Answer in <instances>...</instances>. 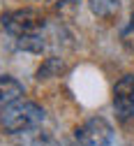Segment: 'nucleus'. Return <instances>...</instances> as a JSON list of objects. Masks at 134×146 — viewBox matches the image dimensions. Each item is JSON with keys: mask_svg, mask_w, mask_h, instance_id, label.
<instances>
[{"mask_svg": "<svg viewBox=\"0 0 134 146\" xmlns=\"http://www.w3.org/2000/svg\"><path fill=\"white\" fill-rule=\"evenodd\" d=\"M23 98V86L21 81H16L14 77L9 74H3L0 77V109H7L9 104L18 102Z\"/></svg>", "mask_w": 134, "mask_h": 146, "instance_id": "39448f33", "label": "nucleus"}, {"mask_svg": "<svg viewBox=\"0 0 134 146\" xmlns=\"http://www.w3.org/2000/svg\"><path fill=\"white\" fill-rule=\"evenodd\" d=\"M42 123H44V109L30 100H18L7 109H3V114H0V127L7 135H23L37 130Z\"/></svg>", "mask_w": 134, "mask_h": 146, "instance_id": "f03ea898", "label": "nucleus"}, {"mask_svg": "<svg viewBox=\"0 0 134 146\" xmlns=\"http://www.w3.org/2000/svg\"><path fill=\"white\" fill-rule=\"evenodd\" d=\"M113 109H116L118 121H129L134 118V77L125 74L120 81L113 86Z\"/></svg>", "mask_w": 134, "mask_h": 146, "instance_id": "20e7f679", "label": "nucleus"}, {"mask_svg": "<svg viewBox=\"0 0 134 146\" xmlns=\"http://www.w3.org/2000/svg\"><path fill=\"white\" fill-rule=\"evenodd\" d=\"M21 146H60V144L49 132H23Z\"/></svg>", "mask_w": 134, "mask_h": 146, "instance_id": "0eeeda50", "label": "nucleus"}, {"mask_svg": "<svg viewBox=\"0 0 134 146\" xmlns=\"http://www.w3.org/2000/svg\"><path fill=\"white\" fill-rule=\"evenodd\" d=\"M3 28L9 37L18 44V49L40 53L44 49L42 30H44V16L35 9H14L3 14Z\"/></svg>", "mask_w": 134, "mask_h": 146, "instance_id": "f257e3e1", "label": "nucleus"}, {"mask_svg": "<svg viewBox=\"0 0 134 146\" xmlns=\"http://www.w3.org/2000/svg\"><path fill=\"white\" fill-rule=\"evenodd\" d=\"M60 3H65V5H74L76 0H60Z\"/></svg>", "mask_w": 134, "mask_h": 146, "instance_id": "1a4fd4ad", "label": "nucleus"}, {"mask_svg": "<svg viewBox=\"0 0 134 146\" xmlns=\"http://www.w3.org/2000/svg\"><path fill=\"white\" fill-rule=\"evenodd\" d=\"M88 7L97 19H113L120 12V0H88Z\"/></svg>", "mask_w": 134, "mask_h": 146, "instance_id": "423d86ee", "label": "nucleus"}, {"mask_svg": "<svg viewBox=\"0 0 134 146\" xmlns=\"http://www.w3.org/2000/svg\"><path fill=\"white\" fill-rule=\"evenodd\" d=\"M120 40H123V44L129 49V51H134V12H132V16H129V23L123 28V33H120Z\"/></svg>", "mask_w": 134, "mask_h": 146, "instance_id": "6e6552de", "label": "nucleus"}, {"mask_svg": "<svg viewBox=\"0 0 134 146\" xmlns=\"http://www.w3.org/2000/svg\"><path fill=\"white\" fill-rule=\"evenodd\" d=\"M79 146H111L113 141V127L104 118H88L83 125L76 127L74 132Z\"/></svg>", "mask_w": 134, "mask_h": 146, "instance_id": "7ed1b4c3", "label": "nucleus"}]
</instances>
